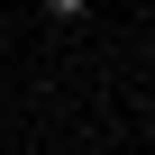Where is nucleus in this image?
Segmentation results:
<instances>
[{
	"mask_svg": "<svg viewBox=\"0 0 155 155\" xmlns=\"http://www.w3.org/2000/svg\"><path fill=\"white\" fill-rule=\"evenodd\" d=\"M46 9H55V18H82V9H91V0H46Z\"/></svg>",
	"mask_w": 155,
	"mask_h": 155,
	"instance_id": "1",
	"label": "nucleus"
}]
</instances>
